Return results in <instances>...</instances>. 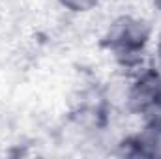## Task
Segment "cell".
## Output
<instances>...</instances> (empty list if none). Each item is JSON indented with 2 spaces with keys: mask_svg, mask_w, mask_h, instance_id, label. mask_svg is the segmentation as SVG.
<instances>
[{
  "mask_svg": "<svg viewBox=\"0 0 161 159\" xmlns=\"http://www.w3.org/2000/svg\"><path fill=\"white\" fill-rule=\"evenodd\" d=\"M148 38H150V28L146 26L144 21L133 17H122L111 26L105 40L116 58L124 62H133L144 51Z\"/></svg>",
  "mask_w": 161,
  "mask_h": 159,
  "instance_id": "6da1fadb",
  "label": "cell"
},
{
  "mask_svg": "<svg viewBox=\"0 0 161 159\" xmlns=\"http://www.w3.org/2000/svg\"><path fill=\"white\" fill-rule=\"evenodd\" d=\"M129 103L150 122L152 129H161V75L158 71L150 69L135 80L129 92Z\"/></svg>",
  "mask_w": 161,
  "mask_h": 159,
  "instance_id": "7a4b0ae2",
  "label": "cell"
},
{
  "mask_svg": "<svg viewBox=\"0 0 161 159\" xmlns=\"http://www.w3.org/2000/svg\"><path fill=\"white\" fill-rule=\"evenodd\" d=\"M64 8H68L69 11H90L99 0H60Z\"/></svg>",
  "mask_w": 161,
  "mask_h": 159,
  "instance_id": "3957f363",
  "label": "cell"
},
{
  "mask_svg": "<svg viewBox=\"0 0 161 159\" xmlns=\"http://www.w3.org/2000/svg\"><path fill=\"white\" fill-rule=\"evenodd\" d=\"M158 56H159V62H161V38H159V43H158Z\"/></svg>",
  "mask_w": 161,
  "mask_h": 159,
  "instance_id": "277c9868",
  "label": "cell"
},
{
  "mask_svg": "<svg viewBox=\"0 0 161 159\" xmlns=\"http://www.w3.org/2000/svg\"><path fill=\"white\" fill-rule=\"evenodd\" d=\"M158 4H159V8H161V0H158Z\"/></svg>",
  "mask_w": 161,
  "mask_h": 159,
  "instance_id": "5b68a950",
  "label": "cell"
}]
</instances>
